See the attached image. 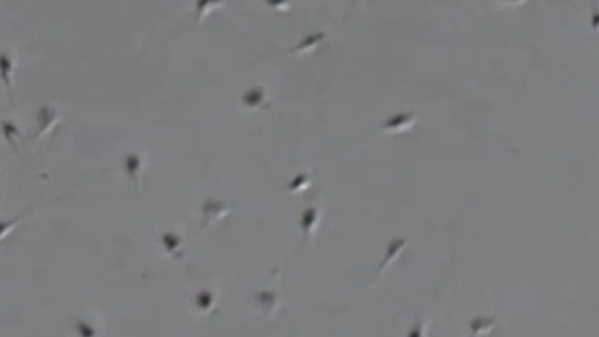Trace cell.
Here are the masks:
<instances>
[]
</instances>
